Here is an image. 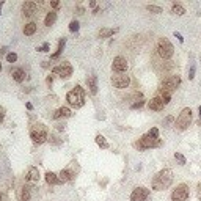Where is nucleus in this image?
<instances>
[{
    "instance_id": "1",
    "label": "nucleus",
    "mask_w": 201,
    "mask_h": 201,
    "mask_svg": "<svg viewBox=\"0 0 201 201\" xmlns=\"http://www.w3.org/2000/svg\"><path fill=\"white\" fill-rule=\"evenodd\" d=\"M171 182H173V171L170 168H164L153 178V189L157 192L167 190L171 185Z\"/></svg>"
},
{
    "instance_id": "2",
    "label": "nucleus",
    "mask_w": 201,
    "mask_h": 201,
    "mask_svg": "<svg viewBox=\"0 0 201 201\" xmlns=\"http://www.w3.org/2000/svg\"><path fill=\"white\" fill-rule=\"evenodd\" d=\"M66 101L71 107L74 109H80L83 104H85V90L80 87V85H75L74 90H71L68 95H66Z\"/></svg>"
},
{
    "instance_id": "3",
    "label": "nucleus",
    "mask_w": 201,
    "mask_h": 201,
    "mask_svg": "<svg viewBox=\"0 0 201 201\" xmlns=\"http://www.w3.org/2000/svg\"><path fill=\"white\" fill-rule=\"evenodd\" d=\"M157 53L160 55V58L170 60L173 55H175V47H173V44L167 38H160L157 41Z\"/></svg>"
},
{
    "instance_id": "4",
    "label": "nucleus",
    "mask_w": 201,
    "mask_h": 201,
    "mask_svg": "<svg viewBox=\"0 0 201 201\" xmlns=\"http://www.w3.org/2000/svg\"><path fill=\"white\" fill-rule=\"evenodd\" d=\"M30 137H32L33 143H36V145H43L44 141H47L49 133H47L46 126L41 123L35 124V127H32V130H30Z\"/></svg>"
},
{
    "instance_id": "5",
    "label": "nucleus",
    "mask_w": 201,
    "mask_h": 201,
    "mask_svg": "<svg viewBox=\"0 0 201 201\" xmlns=\"http://www.w3.org/2000/svg\"><path fill=\"white\" fill-rule=\"evenodd\" d=\"M190 123H192V109L190 107H185V109H182L181 110V113H179V116L176 118V129L178 130H185L187 127L190 126Z\"/></svg>"
},
{
    "instance_id": "6",
    "label": "nucleus",
    "mask_w": 201,
    "mask_h": 201,
    "mask_svg": "<svg viewBox=\"0 0 201 201\" xmlns=\"http://www.w3.org/2000/svg\"><path fill=\"white\" fill-rule=\"evenodd\" d=\"M181 85V77L179 75H170L167 77L162 85H160V93H170V95H173V91H175L178 87Z\"/></svg>"
},
{
    "instance_id": "7",
    "label": "nucleus",
    "mask_w": 201,
    "mask_h": 201,
    "mask_svg": "<svg viewBox=\"0 0 201 201\" xmlns=\"http://www.w3.org/2000/svg\"><path fill=\"white\" fill-rule=\"evenodd\" d=\"M160 145H162V141L156 140V138H151L148 133L143 135V137L135 143V146H137L138 149H149V148H156V146H160Z\"/></svg>"
},
{
    "instance_id": "8",
    "label": "nucleus",
    "mask_w": 201,
    "mask_h": 201,
    "mask_svg": "<svg viewBox=\"0 0 201 201\" xmlns=\"http://www.w3.org/2000/svg\"><path fill=\"white\" fill-rule=\"evenodd\" d=\"M52 71H53V74H55V75H58V77H61V79H69V77L72 75V71H74V69H72V66H71L68 61H64V63L55 66Z\"/></svg>"
},
{
    "instance_id": "9",
    "label": "nucleus",
    "mask_w": 201,
    "mask_h": 201,
    "mask_svg": "<svg viewBox=\"0 0 201 201\" xmlns=\"http://www.w3.org/2000/svg\"><path fill=\"white\" fill-rule=\"evenodd\" d=\"M187 198H189V187L185 184H179L176 189L171 192L173 201H187Z\"/></svg>"
},
{
    "instance_id": "10",
    "label": "nucleus",
    "mask_w": 201,
    "mask_h": 201,
    "mask_svg": "<svg viewBox=\"0 0 201 201\" xmlns=\"http://www.w3.org/2000/svg\"><path fill=\"white\" fill-rule=\"evenodd\" d=\"M149 189L146 187H135L130 193V201H146L149 198Z\"/></svg>"
},
{
    "instance_id": "11",
    "label": "nucleus",
    "mask_w": 201,
    "mask_h": 201,
    "mask_svg": "<svg viewBox=\"0 0 201 201\" xmlns=\"http://www.w3.org/2000/svg\"><path fill=\"white\" fill-rule=\"evenodd\" d=\"M112 83H113L115 88L123 90V88H127V87H129L130 79H129V75H126V74H116V75H112Z\"/></svg>"
},
{
    "instance_id": "12",
    "label": "nucleus",
    "mask_w": 201,
    "mask_h": 201,
    "mask_svg": "<svg viewBox=\"0 0 201 201\" xmlns=\"http://www.w3.org/2000/svg\"><path fill=\"white\" fill-rule=\"evenodd\" d=\"M112 69L118 74H123L127 71V60L124 57H115L112 63Z\"/></svg>"
},
{
    "instance_id": "13",
    "label": "nucleus",
    "mask_w": 201,
    "mask_h": 201,
    "mask_svg": "<svg viewBox=\"0 0 201 201\" xmlns=\"http://www.w3.org/2000/svg\"><path fill=\"white\" fill-rule=\"evenodd\" d=\"M148 107H149V110L160 112V110H164L165 104H164V101H162V99H160V96H156V98H153V99L148 102Z\"/></svg>"
},
{
    "instance_id": "14",
    "label": "nucleus",
    "mask_w": 201,
    "mask_h": 201,
    "mask_svg": "<svg viewBox=\"0 0 201 201\" xmlns=\"http://www.w3.org/2000/svg\"><path fill=\"white\" fill-rule=\"evenodd\" d=\"M36 3L35 2H25L22 5V13H24V16L25 17H32L35 13H36Z\"/></svg>"
},
{
    "instance_id": "15",
    "label": "nucleus",
    "mask_w": 201,
    "mask_h": 201,
    "mask_svg": "<svg viewBox=\"0 0 201 201\" xmlns=\"http://www.w3.org/2000/svg\"><path fill=\"white\" fill-rule=\"evenodd\" d=\"M87 87H88L91 95H98V77L95 74L87 77Z\"/></svg>"
},
{
    "instance_id": "16",
    "label": "nucleus",
    "mask_w": 201,
    "mask_h": 201,
    "mask_svg": "<svg viewBox=\"0 0 201 201\" xmlns=\"http://www.w3.org/2000/svg\"><path fill=\"white\" fill-rule=\"evenodd\" d=\"M10 72H11L13 79H14L17 83H21V82H24V80H25V71L22 68H11Z\"/></svg>"
},
{
    "instance_id": "17",
    "label": "nucleus",
    "mask_w": 201,
    "mask_h": 201,
    "mask_svg": "<svg viewBox=\"0 0 201 201\" xmlns=\"http://www.w3.org/2000/svg\"><path fill=\"white\" fill-rule=\"evenodd\" d=\"M46 182L47 184H50V185H57V184H63L61 181H60V178H58V175H55L53 171H47L46 173Z\"/></svg>"
},
{
    "instance_id": "18",
    "label": "nucleus",
    "mask_w": 201,
    "mask_h": 201,
    "mask_svg": "<svg viewBox=\"0 0 201 201\" xmlns=\"http://www.w3.org/2000/svg\"><path fill=\"white\" fill-rule=\"evenodd\" d=\"M19 201H29L32 193H30V187L29 185H22L21 189H19Z\"/></svg>"
},
{
    "instance_id": "19",
    "label": "nucleus",
    "mask_w": 201,
    "mask_h": 201,
    "mask_svg": "<svg viewBox=\"0 0 201 201\" xmlns=\"http://www.w3.org/2000/svg\"><path fill=\"white\" fill-rule=\"evenodd\" d=\"M39 178H41V175H39V170L36 167H30L29 168V175H27V179L32 181V182H38Z\"/></svg>"
},
{
    "instance_id": "20",
    "label": "nucleus",
    "mask_w": 201,
    "mask_h": 201,
    "mask_svg": "<svg viewBox=\"0 0 201 201\" xmlns=\"http://www.w3.org/2000/svg\"><path fill=\"white\" fill-rule=\"evenodd\" d=\"M72 113L68 107H60V109L53 113V119H58V118H69Z\"/></svg>"
},
{
    "instance_id": "21",
    "label": "nucleus",
    "mask_w": 201,
    "mask_h": 201,
    "mask_svg": "<svg viewBox=\"0 0 201 201\" xmlns=\"http://www.w3.org/2000/svg\"><path fill=\"white\" fill-rule=\"evenodd\" d=\"M64 46H66V38H61L60 41H58V47H57V50L50 55V58L52 60H57L60 55H61V52H63V49H64Z\"/></svg>"
},
{
    "instance_id": "22",
    "label": "nucleus",
    "mask_w": 201,
    "mask_h": 201,
    "mask_svg": "<svg viewBox=\"0 0 201 201\" xmlns=\"http://www.w3.org/2000/svg\"><path fill=\"white\" fill-rule=\"evenodd\" d=\"M36 24L35 22H29V24H25V27H24V35L25 36H32V35H35L36 33Z\"/></svg>"
},
{
    "instance_id": "23",
    "label": "nucleus",
    "mask_w": 201,
    "mask_h": 201,
    "mask_svg": "<svg viewBox=\"0 0 201 201\" xmlns=\"http://www.w3.org/2000/svg\"><path fill=\"white\" fill-rule=\"evenodd\" d=\"M58 178H60L61 182H69V181L74 179V175H72L69 170H61V171H60V175H58Z\"/></svg>"
},
{
    "instance_id": "24",
    "label": "nucleus",
    "mask_w": 201,
    "mask_h": 201,
    "mask_svg": "<svg viewBox=\"0 0 201 201\" xmlns=\"http://www.w3.org/2000/svg\"><path fill=\"white\" fill-rule=\"evenodd\" d=\"M116 32H118V29H101L99 33H98V36H99L101 39H102V38H109V36H113Z\"/></svg>"
},
{
    "instance_id": "25",
    "label": "nucleus",
    "mask_w": 201,
    "mask_h": 201,
    "mask_svg": "<svg viewBox=\"0 0 201 201\" xmlns=\"http://www.w3.org/2000/svg\"><path fill=\"white\" fill-rule=\"evenodd\" d=\"M55 21H57V11H50V13H47V16L44 19V25L50 27L55 24Z\"/></svg>"
},
{
    "instance_id": "26",
    "label": "nucleus",
    "mask_w": 201,
    "mask_h": 201,
    "mask_svg": "<svg viewBox=\"0 0 201 201\" xmlns=\"http://www.w3.org/2000/svg\"><path fill=\"white\" fill-rule=\"evenodd\" d=\"M171 13L173 14H178V16H182V14H185V8L182 5H179V3H173L171 5Z\"/></svg>"
},
{
    "instance_id": "27",
    "label": "nucleus",
    "mask_w": 201,
    "mask_h": 201,
    "mask_svg": "<svg viewBox=\"0 0 201 201\" xmlns=\"http://www.w3.org/2000/svg\"><path fill=\"white\" fill-rule=\"evenodd\" d=\"M96 143H98V146H101V148L102 149H107V148H109V143H107V140H105V137L104 135H101V133H99V135H96Z\"/></svg>"
},
{
    "instance_id": "28",
    "label": "nucleus",
    "mask_w": 201,
    "mask_h": 201,
    "mask_svg": "<svg viewBox=\"0 0 201 201\" xmlns=\"http://www.w3.org/2000/svg\"><path fill=\"white\" fill-rule=\"evenodd\" d=\"M146 10H148L149 13H154V14H160V13H164V10L157 6V5H146Z\"/></svg>"
},
{
    "instance_id": "29",
    "label": "nucleus",
    "mask_w": 201,
    "mask_h": 201,
    "mask_svg": "<svg viewBox=\"0 0 201 201\" xmlns=\"http://www.w3.org/2000/svg\"><path fill=\"white\" fill-rule=\"evenodd\" d=\"M6 61L8 63H16L17 61V55H16L14 52H8L6 53Z\"/></svg>"
},
{
    "instance_id": "30",
    "label": "nucleus",
    "mask_w": 201,
    "mask_h": 201,
    "mask_svg": "<svg viewBox=\"0 0 201 201\" xmlns=\"http://www.w3.org/2000/svg\"><path fill=\"white\" fill-rule=\"evenodd\" d=\"M175 159L178 160V162H179V165H185L187 164V160H185V157L181 154V153H175Z\"/></svg>"
},
{
    "instance_id": "31",
    "label": "nucleus",
    "mask_w": 201,
    "mask_h": 201,
    "mask_svg": "<svg viewBox=\"0 0 201 201\" xmlns=\"http://www.w3.org/2000/svg\"><path fill=\"white\" fill-rule=\"evenodd\" d=\"M79 29H80V25H79V22L77 21H72L71 24H69V32H79Z\"/></svg>"
},
{
    "instance_id": "32",
    "label": "nucleus",
    "mask_w": 201,
    "mask_h": 201,
    "mask_svg": "<svg viewBox=\"0 0 201 201\" xmlns=\"http://www.w3.org/2000/svg\"><path fill=\"white\" fill-rule=\"evenodd\" d=\"M148 135H149L151 138H156V140H159V129H157V127H153V129L148 132Z\"/></svg>"
},
{
    "instance_id": "33",
    "label": "nucleus",
    "mask_w": 201,
    "mask_h": 201,
    "mask_svg": "<svg viewBox=\"0 0 201 201\" xmlns=\"http://www.w3.org/2000/svg\"><path fill=\"white\" fill-rule=\"evenodd\" d=\"M49 49H50V44H49V43H44L41 47H38L36 50H38V52H49Z\"/></svg>"
},
{
    "instance_id": "34",
    "label": "nucleus",
    "mask_w": 201,
    "mask_h": 201,
    "mask_svg": "<svg viewBox=\"0 0 201 201\" xmlns=\"http://www.w3.org/2000/svg\"><path fill=\"white\" fill-rule=\"evenodd\" d=\"M143 105H145V101H138V102H133V104L130 105V109L135 110V109H140V107H143Z\"/></svg>"
},
{
    "instance_id": "35",
    "label": "nucleus",
    "mask_w": 201,
    "mask_h": 201,
    "mask_svg": "<svg viewBox=\"0 0 201 201\" xmlns=\"http://www.w3.org/2000/svg\"><path fill=\"white\" fill-rule=\"evenodd\" d=\"M50 141L53 143V145H61V140L57 137V135H53V133H52V135H50Z\"/></svg>"
},
{
    "instance_id": "36",
    "label": "nucleus",
    "mask_w": 201,
    "mask_h": 201,
    "mask_svg": "<svg viewBox=\"0 0 201 201\" xmlns=\"http://www.w3.org/2000/svg\"><path fill=\"white\" fill-rule=\"evenodd\" d=\"M193 77H195V64L192 63V66H190V71H189V80H193Z\"/></svg>"
},
{
    "instance_id": "37",
    "label": "nucleus",
    "mask_w": 201,
    "mask_h": 201,
    "mask_svg": "<svg viewBox=\"0 0 201 201\" xmlns=\"http://www.w3.org/2000/svg\"><path fill=\"white\" fill-rule=\"evenodd\" d=\"M173 119H175L173 116H167V118L164 119V126H167V127H168V126H170V124L173 123Z\"/></svg>"
},
{
    "instance_id": "38",
    "label": "nucleus",
    "mask_w": 201,
    "mask_h": 201,
    "mask_svg": "<svg viewBox=\"0 0 201 201\" xmlns=\"http://www.w3.org/2000/svg\"><path fill=\"white\" fill-rule=\"evenodd\" d=\"M60 5H61V3H60V2H57V0H52V2H50V6H52V8H55V10H57V8H60Z\"/></svg>"
},
{
    "instance_id": "39",
    "label": "nucleus",
    "mask_w": 201,
    "mask_h": 201,
    "mask_svg": "<svg viewBox=\"0 0 201 201\" xmlns=\"http://www.w3.org/2000/svg\"><path fill=\"white\" fill-rule=\"evenodd\" d=\"M3 118H5V109H3V107H0V123L3 121Z\"/></svg>"
},
{
    "instance_id": "40",
    "label": "nucleus",
    "mask_w": 201,
    "mask_h": 201,
    "mask_svg": "<svg viewBox=\"0 0 201 201\" xmlns=\"http://www.w3.org/2000/svg\"><path fill=\"white\" fill-rule=\"evenodd\" d=\"M175 36L179 39V43H184V38H182V35H181L179 32H175Z\"/></svg>"
},
{
    "instance_id": "41",
    "label": "nucleus",
    "mask_w": 201,
    "mask_h": 201,
    "mask_svg": "<svg viewBox=\"0 0 201 201\" xmlns=\"http://www.w3.org/2000/svg\"><path fill=\"white\" fill-rule=\"evenodd\" d=\"M83 13H85V8H83V6H79V8H77V14H83Z\"/></svg>"
},
{
    "instance_id": "42",
    "label": "nucleus",
    "mask_w": 201,
    "mask_h": 201,
    "mask_svg": "<svg viewBox=\"0 0 201 201\" xmlns=\"http://www.w3.org/2000/svg\"><path fill=\"white\" fill-rule=\"evenodd\" d=\"M46 82H47V85H52V82H53V77H52V75H49Z\"/></svg>"
},
{
    "instance_id": "43",
    "label": "nucleus",
    "mask_w": 201,
    "mask_h": 201,
    "mask_svg": "<svg viewBox=\"0 0 201 201\" xmlns=\"http://www.w3.org/2000/svg\"><path fill=\"white\" fill-rule=\"evenodd\" d=\"M90 6H91L93 10H95V8H96L98 5H96V2H95V0H91V2H90Z\"/></svg>"
},
{
    "instance_id": "44",
    "label": "nucleus",
    "mask_w": 201,
    "mask_h": 201,
    "mask_svg": "<svg viewBox=\"0 0 201 201\" xmlns=\"http://www.w3.org/2000/svg\"><path fill=\"white\" fill-rule=\"evenodd\" d=\"M99 11H101V8H99V6H96L95 10H93V14H98V13H99Z\"/></svg>"
},
{
    "instance_id": "45",
    "label": "nucleus",
    "mask_w": 201,
    "mask_h": 201,
    "mask_svg": "<svg viewBox=\"0 0 201 201\" xmlns=\"http://www.w3.org/2000/svg\"><path fill=\"white\" fill-rule=\"evenodd\" d=\"M6 50H8V47H2L0 49V55H2V53H6Z\"/></svg>"
},
{
    "instance_id": "46",
    "label": "nucleus",
    "mask_w": 201,
    "mask_h": 201,
    "mask_svg": "<svg viewBox=\"0 0 201 201\" xmlns=\"http://www.w3.org/2000/svg\"><path fill=\"white\" fill-rule=\"evenodd\" d=\"M57 129H58V130H63L64 126H63V124H57Z\"/></svg>"
},
{
    "instance_id": "47",
    "label": "nucleus",
    "mask_w": 201,
    "mask_h": 201,
    "mask_svg": "<svg viewBox=\"0 0 201 201\" xmlns=\"http://www.w3.org/2000/svg\"><path fill=\"white\" fill-rule=\"evenodd\" d=\"M27 109H29V110H32V109H33V105H32L30 102H27Z\"/></svg>"
},
{
    "instance_id": "48",
    "label": "nucleus",
    "mask_w": 201,
    "mask_h": 201,
    "mask_svg": "<svg viewBox=\"0 0 201 201\" xmlns=\"http://www.w3.org/2000/svg\"><path fill=\"white\" fill-rule=\"evenodd\" d=\"M5 5V2H0V11H2V6Z\"/></svg>"
},
{
    "instance_id": "49",
    "label": "nucleus",
    "mask_w": 201,
    "mask_h": 201,
    "mask_svg": "<svg viewBox=\"0 0 201 201\" xmlns=\"http://www.w3.org/2000/svg\"><path fill=\"white\" fill-rule=\"evenodd\" d=\"M198 112H199L198 115H199V118H201V105H199V109H198Z\"/></svg>"
},
{
    "instance_id": "50",
    "label": "nucleus",
    "mask_w": 201,
    "mask_h": 201,
    "mask_svg": "<svg viewBox=\"0 0 201 201\" xmlns=\"http://www.w3.org/2000/svg\"><path fill=\"white\" fill-rule=\"evenodd\" d=\"M0 72H2V63H0Z\"/></svg>"
},
{
    "instance_id": "51",
    "label": "nucleus",
    "mask_w": 201,
    "mask_h": 201,
    "mask_svg": "<svg viewBox=\"0 0 201 201\" xmlns=\"http://www.w3.org/2000/svg\"><path fill=\"white\" fill-rule=\"evenodd\" d=\"M0 201H2V195H0Z\"/></svg>"
},
{
    "instance_id": "52",
    "label": "nucleus",
    "mask_w": 201,
    "mask_h": 201,
    "mask_svg": "<svg viewBox=\"0 0 201 201\" xmlns=\"http://www.w3.org/2000/svg\"><path fill=\"white\" fill-rule=\"evenodd\" d=\"M199 60H201V55H199Z\"/></svg>"
},
{
    "instance_id": "53",
    "label": "nucleus",
    "mask_w": 201,
    "mask_h": 201,
    "mask_svg": "<svg viewBox=\"0 0 201 201\" xmlns=\"http://www.w3.org/2000/svg\"><path fill=\"white\" fill-rule=\"evenodd\" d=\"M0 13H2V11H0Z\"/></svg>"
}]
</instances>
